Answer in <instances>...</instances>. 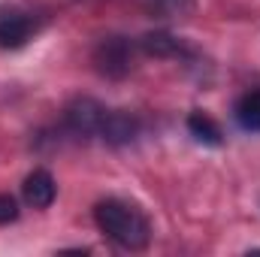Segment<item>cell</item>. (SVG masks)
<instances>
[{
	"instance_id": "cell-9",
	"label": "cell",
	"mask_w": 260,
	"mask_h": 257,
	"mask_svg": "<svg viewBox=\"0 0 260 257\" xmlns=\"http://www.w3.org/2000/svg\"><path fill=\"white\" fill-rule=\"evenodd\" d=\"M236 121L242 130H251V133H260V88L242 94L236 100Z\"/></svg>"
},
{
	"instance_id": "cell-7",
	"label": "cell",
	"mask_w": 260,
	"mask_h": 257,
	"mask_svg": "<svg viewBox=\"0 0 260 257\" xmlns=\"http://www.w3.org/2000/svg\"><path fill=\"white\" fill-rule=\"evenodd\" d=\"M188 133L194 136L197 142H203V145H212V148L224 145V130H221V124L212 115L200 112V109L188 115Z\"/></svg>"
},
{
	"instance_id": "cell-1",
	"label": "cell",
	"mask_w": 260,
	"mask_h": 257,
	"mask_svg": "<svg viewBox=\"0 0 260 257\" xmlns=\"http://www.w3.org/2000/svg\"><path fill=\"white\" fill-rule=\"evenodd\" d=\"M94 221L115 245H121L127 251H139L148 245V236H151L148 221L124 200H112V197L100 200L94 206Z\"/></svg>"
},
{
	"instance_id": "cell-8",
	"label": "cell",
	"mask_w": 260,
	"mask_h": 257,
	"mask_svg": "<svg viewBox=\"0 0 260 257\" xmlns=\"http://www.w3.org/2000/svg\"><path fill=\"white\" fill-rule=\"evenodd\" d=\"M142 52L151 55V58H179L182 55V40H176L173 34L167 30H148L142 40H139Z\"/></svg>"
},
{
	"instance_id": "cell-10",
	"label": "cell",
	"mask_w": 260,
	"mask_h": 257,
	"mask_svg": "<svg viewBox=\"0 0 260 257\" xmlns=\"http://www.w3.org/2000/svg\"><path fill=\"white\" fill-rule=\"evenodd\" d=\"M18 218V200L12 194H0V227L12 224Z\"/></svg>"
},
{
	"instance_id": "cell-6",
	"label": "cell",
	"mask_w": 260,
	"mask_h": 257,
	"mask_svg": "<svg viewBox=\"0 0 260 257\" xmlns=\"http://www.w3.org/2000/svg\"><path fill=\"white\" fill-rule=\"evenodd\" d=\"M139 133V121L130 112H106L103 124H100V136L109 145H127Z\"/></svg>"
},
{
	"instance_id": "cell-3",
	"label": "cell",
	"mask_w": 260,
	"mask_h": 257,
	"mask_svg": "<svg viewBox=\"0 0 260 257\" xmlns=\"http://www.w3.org/2000/svg\"><path fill=\"white\" fill-rule=\"evenodd\" d=\"M64 118H67V127L73 130V133H79V136H94V133H100V124H103V118H106V109H103V103H97L94 97H76V100L67 106Z\"/></svg>"
},
{
	"instance_id": "cell-5",
	"label": "cell",
	"mask_w": 260,
	"mask_h": 257,
	"mask_svg": "<svg viewBox=\"0 0 260 257\" xmlns=\"http://www.w3.org/2000/svg\"><path fill=\"white\" fill-rule=\"evenodd\" d=\"M21 197H24V203H27L30 209H49V206L55 203V197H58V185H55L52 173H49V170H34V173H27V179H24V185H21Z\"/></svg>"
},
{
	"instance_id": "cell-4",
	"label": "cell",
	"mask_w": 260,
	"mask_h": 257,
	"mask_svg": "<svg viewBox=\"0 0 260 257\" xmlns=\"http://www.w3.org/2000/svg\"><path fill=\"white\" fill-rule=\"evenodd\" d=\"M34 37V18L21 9H0V49L12 52Z\"/></svg>"
},
{
	"instance_id": "cell-2",
	"label": "cell",
	"mask_w": 260,
	"mask_h": 257,
	"mask_svg": "<svg viewBox=\"0 0 260 257\" xmlns=\"http://www.w3.org/2000/svg\"><path fill=\"white\" fill-rule=\"evenodd\" d=\"M94 70L106 79H124L133 70V43L124 37H103L94 46Z\"/></svg>"
}]
</instances>
